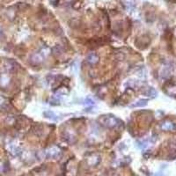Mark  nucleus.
Masks as SVG:
<instances>
[{
  "instance_id": "39448f33",
  "label": "nucleus",
  "mask_w": 176,
  "mask_h": 176,
  "mask_svg": "<svg viewBox=\"0 0 176 176\" xmlns=\"http://www.w3.org/2000/svg\"><path fill=\"white\" fill-rule=\"evenodd\" d=\"M160 128L163 129L164 131H173L176 129V125L170 121H165L161 123Z\"/></svg>"
},
{
  "instance_id": "1a4fd4ad",
  "label": "nucleus",
  "mask_w": 176,
  "mask_h": 176,
  "mask_svg": "<svg viewBox=\"0 0 176 176\" xmlns=\"http://www.w3.org/2000/svg\"><path fill=\"white\" fill-rule=\"evenodd\" d=\"M159 75H160V77H161L162 78H166V77H168L169 76L171 75V67L168 66V65L162 67Z\"/></svg>"
},
{
  "instance_id": "f257e3e1",
  "label": "nucleus",
  "mask_w": 176,
  "mask_h": 176,
  "mask_svg": "<svg viewBox=\"0 0 176 176\" xmlns=\"http://www.w3.org/2000/svg\"><path fill=\"white\" fill-rule=\"evenodd\" d=\"M98 122L101 123V125L108 128V129H112L114 127L117 125L118 121L117 119L111 114H105V115H101L99 117Z\"/></svg>"
},
{
  "instance_id": "4468645a",
  "label": "nucleus",
  "mask_w": 176,
  "mask_h": 176,
  "mask_svg": "<svg viewBox=\"0 0 176 176\" xmlns=\"http://www.w3.org/2000/svg\"><path fill=\"white\" fill-rule=\"evenodd\" d=\"M149 144V141L148 140H140L138 142V146L140 149H144L148 146Z\"/></svg>"
},
{
  "instance_id": "7ed1b4c3",
  "label": "nucleus",
  "mask_w": 176,
  "mask_h": 176,
  "mask_svg": "<svg viewBox=\"0 0 176 176\" xmlns=\"http://www.w3.org/2000/svg\"><path fill=\"white\" fill-rule=\"evenodd\" d=\"M87 164L91 166H95L101 162V157L98 154H92L86 159Z\"/></svg>"
},
{
  "instance_id": "6e6552de",
  "label": "nucleus",
  "mask_w": 176,
  "mask_h": 176,
  "mask_svg": "<svg viewBox=\"0 0 176 176\" xmlns=\"http://www.w3.org/2000/svg\"><path fill=\"white\" fill-rule=\"evenodd\" d=\"M63 139H64L67 143H69V144H72V143H74V142H75L76 137H75V135H74L72 132L66 131V132L63 134Z\"/></svg>"
},
{
  "instance_id": "aec40b11",
  "label": "nucleus",
  "mask_w": 176,
  "mask_h": 176,
  "mask_svg": "<svg viewBox=\"0 0 176 176\" xmlns=\"http://www.w3.org/2000/svg\"><path fill=\"white\" fill-rule=\"evenodd\" d=\"M4 102H5V99L2 96H0V105H2Z\"/></svg>"
},
{
  "instance_id": "20e7f679",
  "label": "nucleus",
  "mask_w": 176,
  "mask_h": 176,
  "mask_svg": "<svg viewBox=\"0 0 176 176\" xmlns=\"http://www.w3.org/2000/svg\"><path fill=\"white\" fill-rule=\"evenodd\" d=\"M30 62L34 65H39L43 62V56L41 55V53H35L30 56Z\"/></svg>"
},
{
  "instance_id": "f8f14e48",
  "label": "nucleus",
  "mask_w": 176,
  "mask_h": 176,
  "mask_svg": "<svg viewBox=\"0 0 176 176\" xmlns=\"http://www.w3.org/2000/svg\"><path fill=\"white\" fill-rule=\"evenodd\" d=\"M9 77L6 75H2L0 77V85L2 86H6L9 84Z\"/></svg>"
},
{
  "instance_id": "a211bd4d",
  "label": "nucleus",
  "mask_w": 176,
  "mask_h": 176,
  "mask_svg": "<svg viewBox=\"0 0 176 176\" xmlns=\"http://www.w3.org/2000/svg\"><path fill=\"white\" fill-rule=\"evenodd\" d=\"M50 104H51V105H54V106H57V105H59V104H60V101H59V99H58V98H56V97H53V98H51L50 100Z\"/></svg>"
},
{
  "instance_id": "dca6fc26",
  "label": "nucleus",
  "mask_w": 176,
  "mask_h": 176,
  "mask_svg": "<svg viewBox=\"0 0 176 176\" xmlns=\"http://www.w3.org/2000/svg\"><path fill=\"white\" fill-rule=\"evenodd\" d=\"M40 53L42 56H48L50 54V50L49 48H42L41 50H40Z\"/></svg>"
},
{
  "instance_id": "6ab92c4d",
  "label": "nucleus",
  "mask_w": 176,
  "mask_h": 176,
  "mask_svg": "<svg viewBox=\"0 0 176 176\" xmlns=\"http://www.w3.org/2000/svg\"><path fill=\"white\" fill-rule=\"evenodd\" d=\"M78 70H79V68H78V62H76L73 64V71L77 74V73H78Z\"/></svg>"
},
{
  "instance_id": "9b49d317",
  "label": "nucleus",
  "mask_w": 176,
  "mask_h": 176,
  "mask_svg": "<svg viewBox=\"0 0 176 176\" xmlns=\"http://www.w3.org/2000/svg\"><path fill=\"white\" fill-rule=\"evenodd\" d=\"M148 101L146 100H138V101H135L134 103H132L129 108H143V107H145L147 105Z\"/></svg>"
},
{
  "instance_id": "423d86ee",
  "label": "nucleus",
  "mask_w": 176,
  "mask_h": 176,
  "mask_svg": "<svg viewBox=\"0 0 176 176\" xmlns=\"http://www.w3.org/2000/svg\"><path fill=\"white\" fill-rule=\"evenodd\" d=\"M87 62L90 64H96V63H99V56L95 53H91L87 56V58H86Z\"/></svg>"
},
{
  "instance_id": "f03ea898",
  "label": "nucleus",
  "mask_w": 176,
  "mask_h": 176,
  "mask_svg": "<svg viewBox=\"0 0 176 176\" xmlns=\"http://www.w3.org/2000/svg\"><path fill=\"white\" fill-rule=\"evenodd\" d=\"M45 154H46V158L56 159L60 156L61 150L56 146H51L45 150Z\"/></svg>"
},
{
  "instance_id": "2eb2a0df",
  "label": "nucleus",
  "mask_w": 176,
  "mask_h": 176,
  "mask_svg": "<svg viewBox=\"0 0 176 176\" xmlns=\"http://www.w3.org/2000/svg\"><path fill=\"white\" fill-rule=\"evenodd\" d=\"M85 105L89 106V107H91V106H94V105H95V101H94V100H93V98H91V97H87V98L85 100Z\"/></svg>"
},
{
  "instance_id": "f3484780",
  "label": "nucleus",
  "mask_w": 176,
  "mask_h": 176,
  "mask_svg": "<svg viewBox=\"0 0 176 176\" xmlns=\"http://www.w3.org/2000/svg\"><path fill=\"white\" fill-rule=\"evenodd\" d=\"M53 52L56 54V55H61L62 53H63V49H62V47L61 46H59V45H57V46H56L54 49H53Z\"/></svg>"
},
{
  "instance_id": "0eeeda50",
  "label": "nucleus",
  "mask_w": 176,
  "mask_h": 176,
  "mask_svg": "<svg viewBox=\"0 0 176 176\" xmlns=\"http://www.w3.org/2000/svg\"><path fill=\"white\" fill-rule=\"evenodd\" d=\"M143 93H144V96H147V97H149V98H155V97H157V95H158L157 91H156L153 87L146 88Z\"/></svg>"
},
{
  "instance_id": "9d476101",
  "label": "nucleus",
  "mask_w": 176,
  "mask_h": 176,
  "mask_svg": "<svg viewBox=\"0 0 176 176\" xmlns=\"http://www.w3.org/2000/svg\"><path fill=\"white\" fill-rule=\"evenodd\" d=\"M43 115H44L46 118L51 120V121H57V120L59 119L58 115L56 113L52 112V111H44V112H43Z\"/></svg>"
},
{
  "instance_id": "ddd939ff",
  "label": "nucleus",
  "mask_w": 176,
  "mask_h": 176,
  "mask_svg": "<svg viewBox=\"0 0 176 176\" xmlns=\"http://www.w3.org/2000/svg\"><path fill=\"white\" fill-rule=\"evenodd\" d=\"M138 86V82L135 79H129L125 83V86H129L130 88H135Z\"/></svg>"
}]
</instances>
